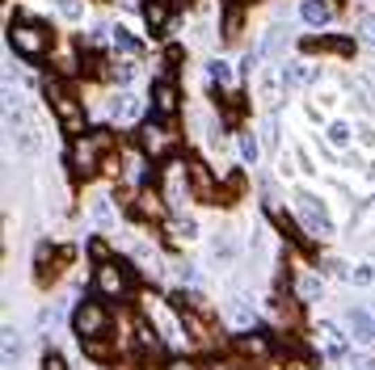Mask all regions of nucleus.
Masks as SVG:
<instances>
[{"label": "nucleus", "instance_id": "1", "mask_svg": "<svg viewBox=\"0 0 375 370\" xmlns=\"http://www.w3.org/2000/svg\"><path fill=\"white\" fill-rule=\"evenodd\" d=\"M114 139H110V131H93V135H85V139H76L72 143V169L76 173H97V160H101V151L110 147Z\"/></svg>", "mask_w": 375, "mask_h": 370}, {"label": "nucleus", "instance_id": "10", "mask_svg": "<svg viewBox=\"0 0 375 370\" xmlns=\"http://www.w3.org/2000/svg\"><path fill=\"white\" fill-rule=\"evenodd\" d=\"M186 173H190V185H194V194H198L202 202H207V198H216V181H211V173H207V165H202V160H194Z\"/></svg>", "mask_w": 375, "mask_h": 370}, {"label": "nucleus", "instance_id": "4", "mask_svg": "<svg viewBox=\"0 0 375 370\" xmlns=\"http://www.w3.org/2000/svg\"><path fill=\"white\" fill-rule=\"evenodd\" d=\"M46 97H51V105H55V114H60V122H64L68 131H85V114H80V105L68 97V89H64L60 80H46Z\"/></svg>", "mask_w": 375, "mask_h": 370}, {"label": "nucleus", "instance_id": "35", "mask_svg": "<svg viewBox=\"0 0 375 370\" xmlns=\"http://www.w3.org/2000/svg\"><path fill=\"white\" fill-rule=\"evenodd\" d=\"M93 219H97V223H110V206L97 202V206H93Z\"/></svg>", "mask_w": 375, "mask_h": 370}, {"label": "nucleus", "instance_id": "12", "mask_svg": "<svg viewBox=\"0 0 375 370\" xmlns=\"http://www.w3.org/2000/svg\"><path fill=\"white\" fill-rule=\"evenodd\" d=\"M308 80H312V68H308V64H287V68H283V84H287V89H304Z\"/></svg>", "mask_w": 375, "mask_h": 370}, {"label": "nucleus", "instance_id": "7", "mask_svg": "<svg viewBox=\"0 0 375 370\" xmlns=\"http://www.w3.org/2000/svg\"><path fill=\"white\" fill-rule=\"evenodd\" d=\"M139 147L152 156V160H156V156H165L169 147H173V135L165 131V127H156V122H148L143 131H139Z\"/></svg>", "mask_w": 375, "mask_h": 370}, {"label": "nucleus", "instance_id": "25", "mask_svg": "<svg viewBox=\"0 0 375 370\" xmlns=\"http://www.w3.org/2000/svg\"><path fill=\"white\" fill-rule=\"evenodd\" d=\"M211 80H220V84H228V80H232V68H228L224 59H216V64H211Z\"/></svg>", "mask_w": 375, "mask_h": 370}, {"label": "nucleus", "instance_id": "38", "mask_svg": "<svg viewBox=\"0 0 375 370\" xmlns=\"http://www.w3.org/2000/svg\"><path fill=\"white\" fill-rule=\"evenodd\" d=\"M165 5H177V0H165Z\"/></svg>", "mask_w": 375, "mask_h": 370}, {"label": "nucleus", "instance_id": "17", "mask_svg": "<svg viewBox=\"0 0 375 370\" xmlns=\"http://www.w3.org/2000/svg\"><path fill=\"white\" fill-rule=\"evenodd\" d=\"M228 315L236 324H253V307H249V299H232V307H228Z\"/></svg>", "mask_w": 375, "mask_h": 370}, {"label": "nucleus", "instance_id": "39", "mask_svg": "<svg viewBox=\"0 0 375 370\" xmlns=\"http://www.w3.org/2000/svg\"><path fill=\"white\" fill-rule=\"evenodd\" d=\"M232 5H245V0H232Z\"/></svg>", "mask_w": 375, "mask_h": 370}, {"label": "nucleus", "instance_id": "24", "mask_svg": "<svg viewBox=\"0 0 375 370\" xmlns=\"http://www.w3.org/2000/svg\"><path fill=\"white\" fill-rule=\"evenodd\" d=\"M114 42H119V50H127V55H139V42L127 30H114Z\"/></svg>", "mask_w": 375, "mask_h": 370}, {"label": "nucleus", "instance_id": "20", "mask_svg": "<svg viewBox=\"0 0 375 370\" xmlns=\"http://www.w3.org/2000/svg\"><path fill=\"white\" fill-rule=\"evenodd\" d=\"M17 143H21L26 156H34V151H38V131H34V127H21V131H17Z\"/></svg>", "mask_w": 375, "mask_h": 370}, {"label": "nucleus", "instance_id": "33", "mask_svg": "<svg viewBox=\"0 0 375 370\" xmlns=\"http://www.w3.org/2000/svg\"><path fill=\"white\" fill-rule=\"evenodd\" d=\"M211 252H216V261H228V257H232V244H228V240H216V244H211Z\"/></svg>", "mask_w": 375, "mask_h": 370}, {"label": "nucleus", "instance_id": "27", "mask_svg": "<svg viewBox=\"0 0 375 370\" xmlns=\"http://www.w3.org/2000/svg\"><path fill=\"white\" fill-rule=\"evenodd\" d=\"M299 295H304V299H316V295H320V278H304V282H299Z\"/></svg>", "mask_w": 375, "mask_h": 370}, {"label": "nucleus", "instance_id": "9", "mask_svg": "<svg viewBox=\"0 0 375 370\" xmlns=\"http://www.w3.org/2000/svg\"><path fill=\"white\" fill-rule=\"evenodd\" d=\"M152 105H156L160 118H173V114H177V89H173L169 80H156V84H152Z\"/></svg>", "mask_w": 375, "mask_h": 370}, {"label": "nucleus", "instance_id": "34", "mask_svg": "<svg viewBox=\"0 0 375 370\" xmlns=\"http://www.w3.org/2000/svg\"><path fill=\"white\" fill-rule=\"evenodd\" d=\"M177 278H182L186 286H194V282H198V274H194V266H177Z\"/></svg>", "mask_w": 375, "mask_h": 370}, {"label": "nucleus", "instance_id": "36", "mask_svg": "<svg viewBox=\"0 0 375 370\" xmlns=\"http://www.w3.org/2000/svg\"><path fill=\"white\" fill-rule=\"evenodd\" d=\"M358 135H363V143H367V147H375V127H363Z\"/></svg>", "mask_w": 375, "mask_h": 370}, {"label": "nucleus", "instance_id": "30", "mask_svg": "<svg viewBox=\"0 0 375 370\" xmlns=\"http://www.w3.org/2000/svg\"><path fill=\"white\" fill-rule=\"evenodd\" d=\"M60 13H64L68 21H80V5H76V0H60Z\"/></svg>", "mask_w": 375, "mask_h": 370}, {"label": "nucleus", "instance_id": "14", "mask_svg": "<svg viewBox=\"0 0 375 370\" xmlns=\"http://www.w3.org/2000/svg\"><path fill=\"white\" fill-rule=\"evenodd\" d=\"M114 118H123V122H127V118H139V101L123 93V97L114 101Z\"/></svg>", "mask_w": 375, "mask_h": 370}, {"label": "nucleus", "instance_id": "19", "mask_svg": "<svg viewBox=\"0 0 375 370\" xmlns=\"http://www.w3.org/2000/svg\"><path fill=\"white\" fill-rule=\"evenodd\" d=\"M135 333H139V345H143V349H152V353L160 349V337H156V329H152L148 320H139V329H135Z\"/></svg>", "mask_w": 375, "mask_h": 370}, {"label": "nucleus", "instance_id": "11", "mask_svg": "<svg viewBox=\"0 0 375 370\" xmlns=\"http://www.w3.org/2000/svg\"><path fill=\"white\" fill-rule=\"evenodd\" d=\"M316 341H320V349H325L329 358H346V341H342V333L333 324H320L316 329Z\"/></svg>", "mask_w": 375, "mask_h": 370}, {"label": "nucleus", "instance_id": "32", "mask_svg": "<svg viewBox=\"0 0 375 370\" xmlns=\"http://www.w3.org/2000/svg\"><path fill=\"white\" fill-rule=\"evenodd\" d=\"M42 370H68V362H64L60 353H46V358H42Z\"/></svg>", "mask_w": 375, "mask_h": 370}, {"label": "nucleus", "instance_id": "16", "mask_svg": "<svg viewBox=\"0 0 375 370\" xmlns=\"http://www.w3.org/2000/svg\"><path fill=\"white\" fill-rule=\"evenodd\" d=\"M354 93L363 97L367 110H375V80H371V76H358V80H354Z\"/></svg>", "mask_w": 375, "mask_h": 370}, {"label": "nucleus", "instance_id": "21", "mask_svg": "<svg viewBox=\"0 0 375 370\" xmlns=\"http://www.w3.org/2000/svg\"><path fill=\"white\" fill-rule=\"evenodd\" d=\"M241 156H245L249 165H257V156H261V143H257L253 135H241Z\"/></svg>", "mask_w": 375, "mask_h": 370}, {"label": "nucleus", "instance_id": "3", "mask_svg": "<svg viewBox=\"0 0 375 370\" xmlns=\"http://www.w3.org/2000/svg\"><path fill=\"white\" fill-rule=\"evenodd\" d=\"M9 46L17 50V55H26V59H42V55H46V46H51V34H46L42 26L21 21V26L9 30Z\"/></svg>", "mask_w": 375, "mask_h": 370}, {"label": "nucleus", "instance_id": "2", "mask_svg": "<svg viewBox=\"0 0 375 370\" xmlns=\"http://www.w3.org/2000/svg\"><path fill=\"white\" fill-rule=\"evenodd\" d=\"M93 286H97L101 299H123L131 290V274H127V266H119V261H101L93 270Z\"/></svg>", "mask_w": 375, "mask_h": 370}, {"label": "nucleus", "instance_id": "37", "mask_svg": "<svg viewBox=\"0 0 375 370\" xmlns=\"http://www.w3.org/2000/svg\"><path fill=\"white\" fill-rule=\"evenodd\" d=\"M165 370H194V366H190V362H186V358H177V362H169V366H165Z\"/></svg>", "mask_w": 375, "mask_h": 370}, {"label": "nucleus", "instance_id": "31", "mask_svg": "<svg viewBox=\"0 0 375 370\" xmlns=\"http://www.w3.org/2000/svg\"><path fill=\"white\" fill-rule=\"evenodd\" d=\"M224 30H228V38H236V30H241V13H236V9H228V17H224Z\"/></svg>", "mask_w": 375, "mask_h": 370}, {"label": "nucleus", "instance_id": "5", "mask_svg": "<svg viewBox=\"0 0 375 370\" xmlns=\"http://www.w3.org/2000/svg\"><path fill=\"white\" fill-rule=\"evenodd\" d=\"M72 324H76L80 341H93V337H101V333H105L110 315H105V307H101V303H80V307H76V315H72Z\"/></svg>", "mask_w": 375, "mask_h": 370}, {"label": "nucleus", "instance_id": "15", "mask_svg": "<svg viewBox=\"0 0 375 370\" xmlns=\"http://www.w3.org/2000/svg\"><path fill=\"white\" fill-rule=\"evenodd\" d=\"M143 17H148L152 30H160V26H165V0H148V5H143Z\"/></svg>", "mask_w": 375, "mask_h": 370}, {"label": "nucleus", "instance_id": "23", "mask_svg": "<svg viewBox=\"0 0 375 370\" xmlns=\"http://www.w3.org/2000/svg\"><path fill=\"white\" fill-rule=\"evenodd\" d=\"M17 353H21V341H17V333H13V329H5V362L13 366V358H17Z\"/></svg>", "mask_w": 375, "mask_h": 370}, {"label": "nucleus", "instance_id": "22", "mask_svg": "<svg viewBox=\"0 0 375 370\" xmlns=\"http://www.w3.org/2000/svg\"><path fill=\"white\" fill-rule=\"evenodd\" d=\"M346 278H350L354 286H371V282H375V270H371V266H358V270H350Z\"/></svg>", "mask_w": 375, "mask_h": 370}, {"label": "nucleus", "instance_id": "18", "mask_svg": "<svg viewBox=\"0 0 375 370\" xmlns=\"http://www.w3.org/2000/svg\"><path fill=\"white\" fill-rule=\"evenodd\" d=\"M329 143H333L338 151H346V147H350V127H346V122H333V127H329Z\"/></svg>", "mask_w": 375, "mask_h": 370}, {"label": "nucleus", "instance_id": "13", "mask_svg": "<svg viewBox=\"0 0 375 370\" xmlns=\"http://www.w3.org/2000/svg\"><path fill=\"white\" fill-rule=\"evenodd\" d=\"M333 17V9L325 5V0H304V21H312V26H325Z\"/></svg>", "mask_w": 375, "mask_h": 370}, {"label": "nucleus", "instance_id": "29", "mask_svg": "<svg viewBox=\"0 0 375 370\" xmlns=\"http://www.w3.org/2000/svg\"><path fill=\"white\" fill-rule=\"evenodd\" d=\"M350 370H375V358L371 353H354L350 358Z\"/></svg>", "mask_w": 375, "mask_h": 370}, {"label": "nucleus", "instance_id": "28", "mask_svg": "<svg viewBox=\"0 0 375 370\" xmlns=\"http://www.w3.org/2000/svg\"><path fill=\"white\" fill-rule=\"evenodd\" d=\"M241 349L245 353H265V341L261 337H241Z\"/></svg>", "mask_w": 375, "mask_h": 370}, {"label": "nucleus", "instance_id": "8", "mask_svg": "<svg viewBox=\"0 0 375 370\" xmlns=\"http://www.w3.org/2000/svg\"><path fill=\"white\" fill-rule=\"evenodd\" d=\"M346 333H350L358 345H367V341L375 337V320H371L363 307H350V311H346Z\"/></svg>", "mask_w": 375, "mask_h": 370}, {"label": "nucleus", "instance_id": "26", "mask_svg": "<svg viewBox=\"0 0 375 370\" xmlns=\"http://www.w3.org/2000/svg\"><path fill=\"white\" fill-rule=\"evenodd\" d=\"M169 236H173V240H190V236H194V223H190V219H186V223H169Z\"/></svg>", "mask_w": 375, "mask_h": 370}, {"label": "nucleus", "instance_id": "6", "mask_svg": "<svg viewBox=\"0 0 375 370\" xmlns=\"http://www.w3.org/2000/svg\"><path fill=\"white\" fill-rule=\"evenodd\" d=\"M295 210H299V219H304L312 232H320V236H329V232H333V219H329V210H325V202H320V198H312V194H295Z\"/></svg>", "mask_w": 375, "mask_h": 370}]
</instances>
